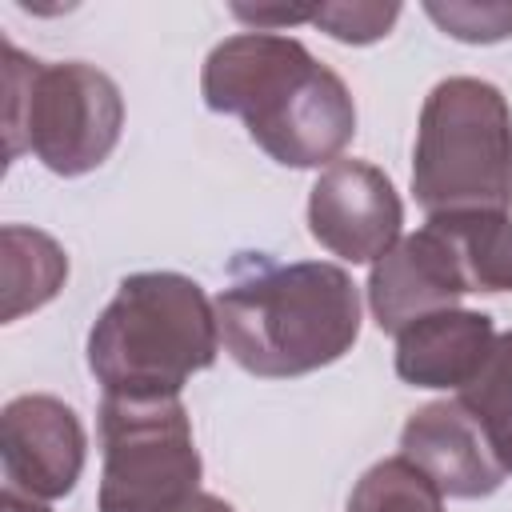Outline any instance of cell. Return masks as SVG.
I'll list each match as a JSON object with an SVG mask.
<instances>
[{"label":"cell","mask_w":512,"mask_h":512,"mask_svg":"<svg viewBox=\"0 0 512 512\" xmlns=\"http://www.w3.org/2000/svg\"><path fill=\"white\" fill-rule=\"evenodd\" d=\"M224 352L260 380L308 376L352 352L360 336V288L340 264L236 252L216 296Z\"/></svg>","instance_id":"obj_2"},{"label":"cell","mask_w":512,"mask_h":512,"mask_svg":"<svg viewBox=\"0 0 512 512\" xmlns=\"http://www.w3.org/2000/svg\"><path fill=\"white\" fill-rule=\"evenodd\" d=\"M100 512H172L200 492V452L180 396L100 400Z\"/></svg>","instance_id":"obj_6"},{"label":"cell","mask_w":512,"mask_h":512,"mask_svg":"<svg viewBox=\"0 0 512 512\" xmlns=\"http://www.w3.org/2000/svg\"><path fill=\"white\" fill-rule=\"evenodd\" d=\"M120 128L124 96L108 72L84 60L40 64L4 44L8 160L28 148L56 176H84L112 156Z\"/></svg>","instance_id":"obj_5"},{"label":"cell","mask_w":512,"mask_h":512,"mask_svg":"<svg viewBox=\"0 0 512 512\" xmlns=\"http://www.w3.org/2000/svg\"><path fill=\"white\" fill-rule=\"evenodd\" d=\"M204 108L244 120L256 148L284 168H328L356 136L348 84L296 36L236 32L200 68Z\"/></svg>","instance_id":"obj_1"},{"label":"cell","mask_w":512,"mask_h":512,"mask_svg":"<svg viewBox=\"0 0 512 512\" xmlns=\"http://www.w3.org/2000/svg\"><path fill=\"white\" fill-rule=\"evenodd\" d=\"M344 512H444V492L412 460L388 456L356 480Z\"/></svg>","instance_id":"obj_15"},{"label":"cell","mask_w":512,"mask_h":512,"mask_svg":"<svg viewBox=\"0 0 512 512\" xmlns=\"http://www.w3.org/2000/svg\"><path fill=\"white\" fill-rule=\"evenodd\" d=\"M428 224L448 240L468 292H512V216L508 212H444Z\"/></svg>","instance_id":"obj_13"},{"label":"cell","mask_w":512,"mask_h":512,"mask_svg":"<svg viewBox=\"0 0 512 512\" xmlns=\"http://www.w3.org/2000/svg\"><path fill=\"white\" fill-rule=\"evenodd\" d=\"M412 192L428 216L512 208V108L496 84L448 76L424 96Z\"/></svg>","instance_id":"obj_4"},{"label":"cell","mask_w":512,"mask_h":512,"mask_svg":"<svg viewBox=\"0 0 512 512\" xmlns=\"http://www.w3.org/2000/svg\"><path fill=\"white\" fill-rule=\"evenodd\" d=\"M0 276H4V324L44 308L68 280V252L40 228H0Z\"/></svg>","instance_id":"obj_12"},{"label":"cell","mask_w":512,"mask_h":512,"mask_svg":"<svg viewBox=\"0 0 512 512\" xmlns=\"http://www.w3.org/2000/svg\"><path fill=\"white\" fill-rule=\"evenodd\" d=\"M172 512H236L228 500H220V496H212V492H196L192 500H184L180 508H172Z\"/></svg>","instance_id":"obj_19"},{"label":"cell","mask_w":512,"mask_h":512,"mask_svg":"<svg viewBox=\"0 0 512 512\" xmlns=\"http://www.w3.org/2000/svg\"><path fill=\"white\" fill-rule=\"evenodd\" d=\"M88 456V436L80 416L48 396L28 392L4 404L0 412V468L4 488H16L36 500H60L76 488Z\"/></svg>","instance_id":"obj_8"},{"label":"cell","mask_w":512,"mask_h":512,"mask_svg":"<svg viewBox=\"0 0 512 512\" xmlns=\"http://www.w3.org/2000/svg\"><path fill=\"white\" fill-rule=\"evenodd\" d=\"M216 352V304L184 272L124 276L88 332V372L116 396H180Z\"/></svg>","instance_id":"obj_3"},{"label":"cell","mask_w":512,"mask_h":512,"mask_svg":"<svg viewBox=\"0 0 512 512\" xmlns=\"http://www.w3.org/2000/svg\"><path fill=\"white\" fill-rule=\"evenodd\" d=\"M424 12L464 44H496L512 36V8L508 4H436L428 0Z\"/></svg>","instance_id":"obj_16"},{"label":"cell","mask_w":512,"mask_h":512,"mask_svg":"<svg viewBox=\"0 0 512 512\" xmlns=\"http://www.w3.org/2000/svg\"><path fill=\"white\" fill-rule=\"evenodd\" d=\"M400 456L412 460L444 496L480 500L492 496L508 472L500 468L496 452L488 448L480 424L464 412V404L432 400L416 408L400 428Z\"/></svg>","instance_id":"obj_10"},{"label":"cell","mask_w":512,"mask_h":512,"mask_svg":"<svg viewBox=\"0 0 512 512\" xmlns=\"http://www.w3.org/2000/svg\"><path fill=\"white\" fill-rule=\"evenodd\" d=\"M396 16H400V4H316L312 8V24L340 44L380 40L396 24Z\"/></svg>","instance_id":"obj_17"},{"label":"cell","mask_w":512,"mask_h":512,"mask_svg":"<svg viewBox=\"0 0 512 512\" xmlns=\"http://www.w3.org/2000/svg\"><path fill=\"white\" fill-rule=\"evenodd\" d=\"M404 228L396 184L368 160H336L320 168L308 192V232L320 248L348 264H376Z\"/></svg>","instance_id":"obj_7"},{"label":"cell","mask_w":512,"mask_h":512,"mask_svg":"<svg viewBox=\"0 0 512 512\" xmlns=\"http://www.w3.org/2000/svg\"><path fill=\"white\" fill-rule=\"evenodd\" d=\"M496 344V324L476 308H444L396 332V376L412 388L460 392Z\"/></svg>","instance_id":"obj_11"},{"label":"cell","mask_w":512,"mask_h":512,"mask_svg":"<svg viewBox=\"0 0 512 512\" xmlns=\"http://www.w3.org/2000/svg\"><path fill=\"white\" fill-rule=\"evenodd\" d=\"M368 308L380 332H400L412 320L428 312L456 308L460 296H468V284L460 276V264L448 248V240L424 224L412 236H400L372 268H368Z\"/></svg>","instance_id":"obj_9"},{"label":"cell","mask_w":512,"mask_h":512,"mask_svg":"<svg viewBox=\"0 0 512 512\" xmlns=\"http://www.w3.org/2000/svg\"><path fill=\"white\" fill-rule=\"evenodd\" d=\"M0 508H4V512H52L48 504H40L36 496H24V492H16V488H4Z\"/></svg>","instance_id":"obj_18"},{"label":"cell","mask_w":512,"mask_h":512,"mask_svg":"<svg viewBox=\"0 0 512 512\" xmlns=\"http://www.w3.org/2000/svg\"><path fill=\"white\" fill-rule=\"evenodd\" d=\"M456 400L480 424L500 468L512 476V332H496L492 352L484 356L480 372L456 392Z\"/></svg>","instance_id":"obj_14"}]
</instances>
